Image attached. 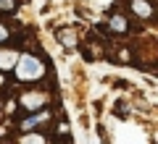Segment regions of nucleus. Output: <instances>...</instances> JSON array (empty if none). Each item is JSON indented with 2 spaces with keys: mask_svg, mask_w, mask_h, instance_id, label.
<instances>
[{
  "mask_svg": "<svg viewBox=\"0 0 158 144\" xmlns=\"http://www.w3.org/2000/svg\"><path fill=\"white\" fill-rule=\"evenodd\" d=\"M19 6V0H0V13H13Z\"/></svg>",
  "mask_w": 158,
  "mask_h": 144,
  "instance_id": "obj_7",
  "label": "nucleus"
},
{
  "mask_svg": "<svg viewBox=\"0 0 158 144\" xmlns=\"http://www.w3.org/2000/svg\"><path fill=\"white\" fill-rule=\"evenodd\" d=\"M58 39H61L63 45H69V47H74V45H77V37H74L71 32H69V37H66V32H58Z\"/></svg>",
  "mask_w": 158,
  "mask_h": 144,
  "instance_id": "obj_8",
  "label": "nucleus"
},
{
  "mask_svg": "<svg viewBox=\"0 0 158 144\" xmlns=\"http://www.w3.org/2000/svg\"><path fill=\"white\" fill-rule=\"evenodd\" d=\"M108 29H111V34H127L129 32V18L121 16V13H113L108 18Z\"/></svg>",
  "mask_w": 158,
  "mask_h": 144,
  "instance_id": "obj_2",
  "label": "nucleus"
},
{
  "mask_svg": "<svg viewBox=\"0 0 158 144\" xmlns=\"http://www.w3.org/2000/svg\"><path fill=\"white\" fill-rule=\"evenodd\" d=\"M42 73H45V68H42V63H40L34 55H24V58H19L16 76L21 79V81H34V79H40Z\"/></svg>",
  "mask_w": 158,
  "mask_h": 144,
  "instance_id": "obj_1",
  "label": "nucleus"
},
{
  "mask_svg": "<svg viewBox=\"0 0 158 144\" xmlns=\"http://www.w3.org/2000/svg\"><path fill=\"white\" fill-rule=\"evenodd\" d=\"M8 34H11V32H8V29L3 26V24H0V42H6V39H8Z\"/></svg>",
  "mask_w": 158,
  "mask_h": 144,
  "instance_id": "obj_10",
  "label": "nucleus"
},
{
  "mask_svg": "<svg viewBox=\"0 0 158 144\" xmlns=\"http://www.w3.org/2000/svg\"><path fill=\"white\" fill-rule=\"evenodd\" d=\"M42 102H45V94H40V92L37 94H24L21 97V105L27 107V110H37Z\"/></svg>",
  "mask_w": 158,
  "mask_h": 144,
  "instance_id": "obj_4",
  "label": "nucleus"
},
{
  "mask_svg": "<svg viewBox=\"0 0 158 144\" xmlns=\"http://www.w3.org/2000/svg\"><path fill=\"white\" fill-rule=\"evenodd\" d=\"M85 58H87V60H98V58H103L100 45H98V42H90V45L85 47Z\"/></svg>",
  "mask_w": 158,
  "mask_h": 144,
  "instance_id": "obj_6",
  "label": "nucleus"
},
{
  "mask_svg": "<svg viewBox=\"0 0 158 144\" xmlns=\"http://www.w3.org/2000/svg\"><path fill=\"white\" fill-rule=\"evenodd\" d=\"M132 11H135L140 18H150V16H153L150 3H145V0H132Z\"/></svg>",
  "mask_w": 158,
  "mask_h": 144,
  "instance_id": "obj_5",
  "label": "nucleus"
},
{
  "mask_svg": "<svg viewBox=\"0 0 158 144\" xmlns=\"http://www.w3.org/2000/svg\"><path fill=\"white\" fill-rule=\"evenodd\" d=\"M11 63H13V55H11V53H0V66L6 68V66H11Z\"/></svg>",
  "mask_w": 158,
  "mask_h": 144,
  "instance_id": "obj_9",
  "label": "nucleus"
},
{
  "mask_svg": "<svg viewBox=\"0 0 158 144\" xmlns=\"http://www.w3.org/2000/svg\"><path fill=\"white\" fill-rule=\"evenodd\" d=\"M48 121H50V113L48 110H34V115H29L27 121H21V128L29 131V128H37V126H42V123H48Z\"/></svg>",
  "mask_w": 158,
  "mask_h": 144,
  "instance_id": "obj_3",
  "label": "nucleus"
}]
</instances>
